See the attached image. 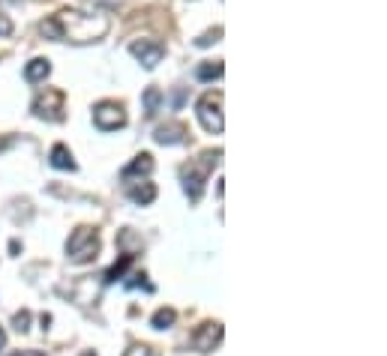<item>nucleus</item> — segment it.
<instances>
[{
	"label": "nucleus",
	"mask_w": 387,
	"mask_h": 356,
	"mask_svg": "<svg viewBox=\"0 0 387 356\" xmlns=\"http://www.w3.org/2000/svg\"><path fill=\"white\" fill-rule=\"evenodd\" d=\"M39 30L45 39L84 45V42H99L108 33V18L99 12L84 15V12H75V9H63V12L48 18V21H42Z\"/></svg>",
	"instance_id": "nucleus-1"
},
{
	"label": "nucleus",
	"mask_w": 387,
	"mask_h": 356,
	"mask_svg": "<svg viewBox=\"0 0 387 356\" xmlns=\"http://www.w3.org/2000/svg\"><path fill=\"white\" fill-rule=\"evenodd\" d=\"M222 153H204L201 162H189V165L180 171V180H183V191L186 198L192 200V204H198L201 200V191H204V182H207V174H210V168L219 162Z\"/></svg>",
	"instance_id": "nucleus-2"
},
{
	"label": "nucleus",
	"mask_w": 387,
	"mask_h": 356,
	"mask_svg": "<svg viewBox=\"0 0 387 356\" xmlns=\"http://www.w3.org/2000/svg\"><path fill=\"white\" fill-rule=\"evenodd\" d=\"M66 254H69L72 263L96 261V254H99V234H96V227H87V225L75 227L72 236L66 240Z\"/></svg>",
	"instance_id": "nucleus-3"
},
{
	"label": "nucleus",
	"mask_w": 387,
	"mask_h": 356,
	"mask_svg": "<svg viewBox=\"0 0 387 356\" xmlns=\"http://www.w3.org/2000/svg\"><path fill=\"white\" fill-rule=\"evenodd\" d=\"M30 111L45 123H60L63 111H66V96H63L60 90H45V93H39L33 99Z\"/></svg>",
	"instance_id": "nucleus-4"
},
{
	"label": "nucleus",
	"mask_w": 387,
	"mask_h": 356,
	"mask_svg": "<svg viewBox=\"0 0 387 356\" xmlns=\"http://www.w3.org/2000/svg\"><path fill=\"white\" fill-rule=\"evenodd\" d=\"M198 120H201V126L207 132L219 135L222 132V93L216 90V93H204L201 99H198Z\"/></svg>",
	"instance_id": "nucleus-5"
},
{
	"label": "nucleus",
	"mask_w": 387,
	"mask_h": 356,
	"mask_svg": "<svg viewBox=\"0 0 387 356\" xmlns=\"http://www.w3.org/2000/svg\"><path fill=\"white\" fill-rule=\"evenodd\" d=\"M93 123H96V129H102V132L120 129V126H126L123 105H117V102H99L93 108Z\"/></svg>",
	"instance_id": "nucleus-6"
},
{
	"label": "nucleus",
	"mask_w": 387,
	"mask_h": 356,
	"mask_svg": "<svg viewBox=\"0 0 387 356\" xmlns=\"http://www.w3.org/2000/svg\"><path fill=\"white\" fill-rule=\"evenodd\" d=\"M129 51H132V57L138 60L144 69H156V63L165 57V45H162V42H147V39L132 42Z\"/></svg>",
	"instance_id": "nucleus-7"
},
{
	"label": "nucleus",
	"mask_w": 387,
	"mask_h": 356,
	"mask_svg": "<svg viewBox=\"0 0 387 356\" xmlns=\"http://www.w3.org/2000/svg\"><path fill=\"white\" fill-rule=\"evenodd\" d=\"M219 341H222V324H216V321L201 324V326L195 330V335H192V348H195L198 353H210Z\"/></svg>",
	"instance_id": "nucleus-8"
},
{
	"label": "nucleus",
	"mask_w": 387,
	"mask_h": 356,
	"mask_svg": "<svg viewBox=\"0 0 387 356\" xmlns=\"http://www.w3.org/2000/svg\"><path fill=\"white\" fill-rule=\"evenodd\" d=\"M126 198H129L132 204L147 207L156 200V186H153V182H126Z\"/></svg>",
	"instance_id": "nucleus-9"
},
{
	"label": "nucleus",
	"mask_w": 387,
	"mask_h": 356,
	"mask_svg": "<svg viewBox=\"0 0 387 356\" xmlns=\"http://www.w3.org/2000/svg\"><path fill=\"white\" fill-rule=\"evenodd\" d=\"M153 141L162 144V147H171V144L186 141V126H183V123H168V126H159V129L153 132Z\"/></svg>",
	"instance_id": "nucleus-10"
},
{
	"label": "nucleus",
	"mask_w": 387,
	"mask_h": 356,
	"mask_svg": "<svg viewBox=\"0 0 387 356\" xmlns=\"http://www.w3.org/2000/svg\"><path fill=\"white\" fill-rule=\"evenodd\" d=\"M150 171H153V156H150V153H141V156H135L129 165L120 171V180L129 182L132 177H147Z\"/></svg>",
	"instance_id": "nucleus-11"
},
{
	"label": "nucleus",
	"mask_w": 387,
	"mask_h": 356,
	"mask_svg": "<svg viewBox=\"0 0 387 356\" xmlns=\"http://www.w3.org/2000/svg\"><path fill=\"white\" fill-rule=\"evenodd\" d=\"M48 75H51V63L45 57H36V60H30L24 66V81L27 84H39V81H45Z\"/></svg>",
	"instance_id": "nucleus-12"
},
{
	"label": "nucleus",
	"mask_w": 387,
	"mask_h": 356,
	"mask_svg": "<svg viewBox=\"0 0 387 356\" xmlns=\"http://www.w3.org/2000/svg\"><path fill=\"white\" fill-rule=\"evenodd\" d=\"M48 159H51V165L57 171H75V159H72V153L63 147V144H54Z\"/></svg>",
	"instance_id": "nucleus-13"
},
{
	"label": "nucleus",
	"mask_w": 387,
	"mask_h": 356,
	"mask_svg": "<svg viewBox=\"0 0 387 356\" xmlns=\"http://www.w3.org/2000/svg\"><path fill=\"white\" fill-rule=\"evenodd\" d=\"M141 102H144V114H147V117H156L159 105H162V90H159V87H147V90L141 93Z\"/></svg>",
	"instance_id": "nucleus-14"
},
{
	"label": "nucleus",
	"mask_w": 387,
	"mask_h": 356,
	"mask_svg": "<svg viewBox=\"0 0 387 356\" xmlns=\"http://www.w3.org/2000/svg\"><path fill=\"white\" fill-rule=\"evenodd\" d=\"M129 263H132V252H123V254H120V261H117L114 267L105 272V285H114L117 279H123V272L129 270Z\"/></svg>",
	"instance_id": "nucleus-15"
},
{
	"label": "nucleus",
	"mask_w": 387,
	"mask_h": 356,
	"mask_svg": "<svg viewBox=\"0 0 387 356\" xmlns=\"http://www.w3.org/2000/svg\"><path fill=\"white\" fill-rule=\"evenodd\" d=\"M174 321H177L174 308H159V312L150 317V326H153V330H171V326H174Z\"/></svg>",
	"instance_id": "nucleus-16"
},
{
	"label": "nucleus",
	"mask_w": 387,
	"mask_h": 356,
	"mask_svg": "<svg viewBox=\"0 0 387 356\" xmlns=\"http://www.w3.org/2000/svg\"><path fill=\"white\" fill-rule=\"evenodd\" d=\"M222 63L216 60V63H201V66L195 69V78L198 81H213V78H222Z\"/></svg>",
	"instance_id": "nucleus-17"
},
{
	"label": "nucleus",
	"mask_w": 387,
	"mask_h": 356,
	"mask_svg": "<svg viewBox=\"0 0 387 356\" xmlns=\"http://www.w3.org/2000/svg\"><path fill=\"white\" fill-rule=\"evenodd\" d=\"M126 288H144L147 294H153V285L147 281V276H144V272H135V276H132L129 281H126Z\"/></svg>",
	"instance_id": "nucleus-18"
},
{
	"label": "nucleus",
	"mask_w": 387,
	"mask_h": 356,
	"mask_svg": "<svg viewBox=\"0 0 387 356\" xmlns=\"http://www.w3.org/2000/svg\"><path fill=\"white\" fill-rule=\"evenodd\" d=\"M12 326H15V332H27V330H30V312H18L12 317Z\"/></svg>",
	"instance_id": "nucleus-19"
},
{
	"label": "nucleus",
	"mask_w": 387,
	"mask_h": 356,
	"mask_svg": "<svg viewBox=\"0 0 387 356\" xmlns=\"http://www.w3.org/2000/svg\"><path fill=\"white\" fill-rule=\"evenodd\" d=\"M123 356H159V350H153L150 344H132V348L126 350Z\"/></svg>",
	"instance_id": "nucleus-20"
},
{
	"label": "nucleus",
	"mask_w": 387,
	"mask_h": 356,
	"mask_svg": "<svg viewBox=\"0 0 387 356\" xmlns=\"http://www.w3.org/2000/svg\"><path fill=\"white\" fill-rule=\"evenodd\" d=\"M9 33H12V18L6 12H0V36H9Z\"/></svg>",
	"instance_id": "nucleus-21"
},
{
	"label": "nucleus",
	"mask_w": 387,
	"mask_h": 356,
	"mask_svg": "<svg viewBox=\"0 0 387 356\" xmlns=\"http://www.w3.org/2000/svg\"><path fill=\"white\" fill-rule=\"evenodd\" d=\"M219 36H222V30H213V33H204V36H201V39H198V45H201V48H207V45H210V42H216V39H219Z\"/></svg>",
	"instance_id": "nucleus-22"
},
{
	"label": "nucleus",
	"mask_w": 387,
	"mask_h": 356,
	"mask_svg": "<svg viewBox=\"0 0 387 356\" xmlns=\"http://www.w3.org/2000/svg\"><path fill=\"white\" fill-rule=\"evenodd\" d=\"M9 356H45L39 350H15V353H9Z\"/></svg>",
	"instance_id": "nucleus-23"
},
{
	"label": "nucleus",
	"mask_w": 387,
	"mask_h": 356,
	"mask_svg": "<svg viewBox=\"0 0 387 356\" xmlns=\"http://www.w3.org/2000/svg\"><path fill=\"white\" fill-rule=\"evenodd\" d=\"M3 344H6V332H3V326H0V350H3Z\"/></svg>",
	"instance_id": "nucleus-24"
},
{
	"label": "nucleus",
	"mask_w": 387,
	"mask_h": 356,
	"mask_svg": "<svg viewBox=\"0 0 387 356\" xmlns=\"http://www.w3.org/2000/svg\"><path fill=\"white\" fill-rule=\"evenodd\" d=\"M81 356H96V353H93V350H84V353H81Z\"/></svg>",
	"instance_id": "nucleus-25"
},
{
	"label": "nucleus",
	"mask_w": 387,
	"mask_h": 356,
	"mask_svg": "<svg viewBox=\"0 0 387 356\" xmlns=\"http://www.w3.org/2000/svg\"><path fill=\"white\" fill-rule=\"evenodd\" d=\"M12 3H21V0H12Z\"/></svg>",
	"instance_id": "nucleus-26"
}]
</instances>
